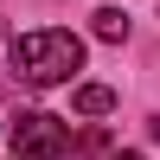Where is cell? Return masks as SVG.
<instances>
[{
	"label": "cell",
	"instance_id": "obj_4",
	"mask_svg": "<svg viewBox=\"0 0 160 160\" xmlns=\"http://www.w3.org/2000/svg\"><path fill=\"white\" fill-rule=\"evenodd\" d=\"M96 38H102V45H122V38H128V13L122 7H96Z\"/></svg>",
	"mask_w": 160,
	"mask_h": 160
},
{
	"label": "cell",
	"instance_id": "obj_2",
	"mask_svg": "<svg viewBox=\"0 0 160 160\" xmlns=\"http://www.w3.org/2000/svg\"><path fill=\"white\" fill-rule=\"evenodd\" d=\"M64 122L58 115H45V109H26L19 122H13V154L19 160H64Z\"/></svg>",
	"mask_w": 160,
	"mask_h": 160
},
{
	"label": "cell",
	"instance_id": "obj_3",
	"mask_svg": "<svg viewBox=\"0 0 160 160\" xmlns=\"http://www.w3.org/2000/svg\"><path fill=\"white\" fill-rule=\"evenodd\" d=\"M115 109V90L109 83H83L77 90V115H109Z\"/></svg>",
	"mask_w": 160,
	"mask_h": 160
},
{
	"label": "cell",
	"instance_id": "obj_6",
	"mask_svg": "<svg viewBox=\"0 0 160 160\" xmlns=\"http://www.w3.org/2000/svg\"><path fill=\"white\" fill-rule=\"evenodd\" d=\"M109 160H141V154H109Z\"/></svg>",
	"mask_w": 160,
	"mask_h": 160
},
{
	"label": "cell",
	"instance_id": "obj_5",
	"mask_svg": "<svg viewBox=\"0 0 160 160\" xmlns=\"http://www.w3.org/2000/svg\"><path fill=\"white\" fill-rule=\"evenodd\" d=\"M102 148H109V135H102V128H83V135H77L71 148H64V160H96Z\"/></svg>",
	"mask_w": 160,
	"mask_h": 160
},
{
	"label": "cell",
	"instance_id": "obj_1",
	"mask_svg": "<svg viewBox=\"0 0 160 160\" xmlns=\"http://www.w3.org/2000/svg\"><path fill=\"white\" fill-rule=\"evenodd\" d=\"M13 58H19V77L32 90H51V83H64L83 64V45L71 32H58V26H45V32H19L13 38Z\"/></svg>",
	"mask_w": 160,
	"mask_h": 160
}]
</instances>
